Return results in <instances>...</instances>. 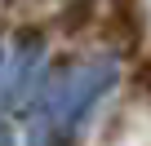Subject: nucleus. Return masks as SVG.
<instances>
[{
	"instance_id": "nucleus-1",
	"label": "nucleus",
	"mask_w": 151,
	"mask_h": 146,
	"mask_svg": "<svg viewBox=\"0 0 151 146\" xmlns=\"http://www.w3.org/2000/svg\"><path fill=\"white\" fill-rule=\"evenodd\" d=\"M147 27H151V18H147V5H142V0H107L102 22H98L102 40L116 53H124V58L147 44Z\"/></svg>"
},
{
	"instance_id": "nucleus-2",
	"label": "nucleus",
	"mask_w": 151,
	"mask_h": 146,
	"mask_svg": "<svg viewBox=\"0 0 151 146\" xmlns=\"http://www.w3.org/2000/svg\"><path fill=\"white\" fill-rule=\"evenodd\" d=\"M98 14V0H62V9H58V27L67 36H80Z\"/></svg>"
},
{
	"instance_id": "nucleus-3",
	"label": "nucleus",
	"mask_w": 151,
	"mask_h": 146,
	"mask_svg": "<svg viewBox=\"0 0 151 146\" xmlns=\"http://www.w3.org/2000/svg\"><path fill=\"white\" fill-rule=\"evenodd\" d=\"M138 84H142V93L151 98V49H147V58L138 62Z\"/></svg>"
}]
</instances>
